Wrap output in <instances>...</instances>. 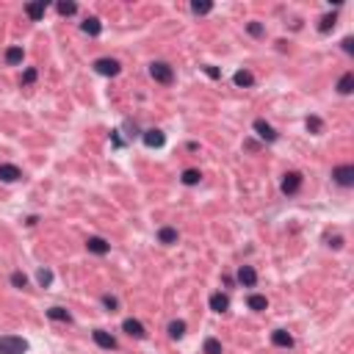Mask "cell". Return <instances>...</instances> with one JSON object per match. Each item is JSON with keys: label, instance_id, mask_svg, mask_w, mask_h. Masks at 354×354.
<instances>
[{"label": "cell", "instance_id": "7c38bea8", "mask_svg": "<svg viewBox=\"0 0 354 354\" xmlns=\"http://www.w3.org/2000/svg\"><path fill=\"white\" fill-rule=\"evenodd\" d=\"M238 282H241L244 288H255L257 285V271L252 269V266H241V269H238Z\"/></svg>", "mask_w": 354, "mask_h": 354}, {"label": "cell", "instance_id": "9c48e42d", "mask_svg": "<svg viewBox=\"0 0 354 354\" xmlns=\"http://www.w3.org/2000/svg\"><path fill=\"white\" fill-rule=\"evenodd\" d=\"M86 249L92 252V255H97V257H103L111 252V244L105 241V238H100V235H92V238H86Z\"/></svg>", "mask_w": 354, "mask_h": 354}, {"label": "cell", "instance_id": "7a4b0ae2", "mask_svg": "<svg viewBox=\"0 0 354 354\" xmlns=\"http://www.w3.org/2000/svg\"><path fill=\"white\" fill-rule=\"evenodd\" d=\"M28 340L19 335H0V354H25Z\"/></svg>", "mask_w": 354, "mask_h": 354}, {"label": "cell", "instance_id": "cb8c5ba5", "mask_svg": "<svg viewBox=\"0 0 354 354\" xmlns=\"http://www.w3.org/2000/svg\"><path fill=\"white\" fill-rule=\"evenodd\" d=\"M338 92H340V94H351V92H354V75H351V72H346L343 78L338 80Z\"/></svg>", "mask_w": 354, "mask_h": 354}, {"label": "cell", "instance_id": "8d00e7d4", "mask_svg": "<svg viewBox=\"0 0 354 354\" xmlns=\"http://www.w3.org/2000/svg\"><path fill=\"white\" fill-rule=\"evenodd\" d=\"M329 247L340 249V247H343V238H340V235H335V238H332V241H329Z\"/></svg>", "mask_w": 354, "mask_h": 354}, {"label": "cell", "instance_id": "9a60e30c", "mask_svg": "<svg viewBox=\"0 0 354 354\" xmlns=\"http://www.w3.org/2000/svg\"><path fill=\"white\" fill-rule=\"evenodd\" d=\"M80 31L88 33V36H100V33H103V23H100V17H86L83 23H80Z\"/></svg>", "mask_w": 354, "mask_h": 354}, {"label": "cell", "instance_id": "d4e9b609", "mask_svg": "<svg viewBox=\"0 0 354 354\" xmlns=\"http://www.w3.org/2000/svg\"><path fill=\"white\" fill-rule=\"evenodd\" d=\"M335 23H338V14H324L321 23H318V33H329L335 28Z\"/></svg>", "mask_w": 354, "mask_h": 354}, {"label": "cell", "instance_id": "5bb4252c", "mask_svg": "<svg viewBox=\"0 0 354 354\" xmlns=\"http://www.w3.org/2000/svg\"><path fill=\"white\" fill-rule=\"evenodd\" d=\"M208 304H210V310H213V313H227V310H230V299H227V294H210Z\"/></svg>", "mask_w": 354, "mask_h": 354}, {"label": "cell", "instance_id": "ba28073f", "mask_svg": "<svg viewBox=\"0 0 354 354\" xmlns=\"http://www.w3.org/2000/svg\"><path fill=\"white\" fill-rule=\"evenodd\" d=\"M92 338H94V343H97L100 349H105V351H114V349H117V338H114L108 329H94Z\"/></svg>", "mask_w": 354, "mask_h": 354}, {"label": "cell", "instance_id": "5b68a950", "mask_svg": "<svg viewBox=\"0 0 354 354\" xmlns=\"http://www.w3.org/2000/svg\"><path fill=\"white\" fill-rule=\"evenodd\" d=\"M332 180L343 188H351L354 186V166L351 163H343V166H335L332 169Z\"/></svg>", "mask_w": 354, "mask_h": 354}, {"label": "cell", "instance_id": "277c9868", "mask_svg": "<svg viewBox=\"0 0 354 354\" xmlns=\"http://www.w3.org/2000/svg\"><path fill=\"white\" fill-rule=\"evenodd\" d=\"M94 72H97V75H105V78H117V75L122 72V64H119V61L117 58H97V61H94Z\"/></svg>", "mask_w": 354, "mask_h": 354}, {"label": "cell", "instance_id": "4dcf8cb0", "mask_svg": "<svg viewBox=\"0 0 354 354\" xmlns=\"http://www.w3.org/2000/svg\"><path fill=\"white\" fill-rule=\"evenodd\" d=\"M56 9H58V14H61V17H72L75 11H78V6H75V3H58Z\"/></svg>", "mask_w": 354, "mask_h": 354}, {"label": "cell", "instance_id": "e0dca14e", "mask_svg": "<svg viewBox=\"0 0 354 354\" xmlns=\"http://www.w3.org/2000/svg\"><path fill=\"white\" fill-rule=\"evenodd\" d=\"M233 83H235L238 88H249V86H255V75H252L249 70H238V72L233 75Z\"/></svg>", "mask_w": 354, "mask_h": 354}, {"label": "cell", "instance_id": "44dd1931", "mask_svg": "<svg viewBox=\"0 0 354 354\" xmlns=\"http://www.w3.org/2000/svg\"><path fill=\"white\" fill-rule=\"evenodd\" d=\"M47 318H50V321H67V324L72 321L70 310H67V307H58V304H56V307H50V310H47Z\"/></svg>", "mask_w": 354, "mask_h": 354}, {"label": "cell", "instance_id": "d6986e66", "mask_svg": "<svg viewBox=\"0 0 354 354\" xmlns=\"http://www.w3.org/2000/svg\"><path fill=\"white\" fill-rule=\"evenodd\" d=\"M177 238H180V233H177L174 227H161L158 230V244H163V247H172V244H177Z\"/></svg>", "mask_w": 354, "mask_h": 354}, {"label": "cell", "instance_id": "1f68e13d", "mask_svg": "<svg viewBox=\"0 0 354 354\" xmlns=\"http://www.w3.org/2000/svg\"><path fill=\"white\" fill-rule=\"evenodd\" d=\"M36 78H39V72L33 70V67H28V70L23 72V83L25 86H31V83H36Z\"/></svg>", "mask_w": 354, "mask_h": 354}, {"label": "cell", "instance_id": "8992f818", "mask_svg": "<svg viewBox=\"0 0 354 354\" xmlns=\"http://www.w3.org/2000/svg\"><path fill=\"white\" fill-rule=\"evenodd\" d=\"M252 130L257 133V139L269 141V144H274V141L280 139V133H277V130H274V127H271L266 119H255V125H252Z\"/></svg>", "mask_w": 354, "mask_h": 354}, {"label": "cell", "instance_id": "f546056e", "mask_svg": "<svg viewBox=\"0 0 354 354\" xmlns=\"http://www.w3.org/2000/svg\"><path fill=\"white\" fill-rule=\"evenodd\" d=\"M103 307H105L108 313H117V310H119V299L111 296V294H105V296H103Z\"/></svg>", "mask_w": 354, "mask_h": 354}, {"label": "cell", "instance_id": "30bf717a", "mask_svg": "<svg viewBox=\"0 0 354 354\" xmlns=\"http://www.w3.org/2000/svg\"><path fill=\"white\" fill-rule=\"evenodd\" d=\"M23 169L14 166V163H0V180L3 183H17V180H23Z\"/></svg>", "mask_w": 354, "mask_h": 354}, {"label": "cell", "instance_id": "484cf974", "mask_svg": "<svg viewBox=\"0 0 354 354\" xmlns=\"http://www.w3.org/2000/svg\"><path fill=\"white\" fill-rule=\"evenodd\" d=\"M9 280H11V285H14L17 291H25V288H28V277H25L23 271H11Z\"/></svg>", "mask_w": 354, "mask_h": 354}, {"label": "cell", "instance_id": "7402d4cb", "mask_svg": "<svg viewBox=\"0 0 354 354\" xmlns=\"http://www.w3.org/2000/svg\"><path fill=\"white\" fill-rule=\"evenodd\" d=\"M186 329H188V326H186V321H180V318L166 326V332H169V338H172V340H180L183 335H186Z\"/></svg>", "mask_w": 354, "mask_h": 354}, {"label": "cell", "instance_id": "6da1fadb", "mask_svg": "<svg viewBox=\"0 0 354 354\" xmlns=\"http://www.w3.org/2000/svg\"><path fill=\"white\" fill-rule=\"evenodd\" d=\"M149 78H152L155 83L172 86L174 83V70L166 64V61H152V64H149Z\"/></svg>", "mask_w": 354, "mask_h": 354}, {"label": "cell", "instance_id": "ffe728a7", "mask_svg": "<svg viewBox=\"0 0 354 354\" xmlns=\"http://www.w3.org/2000/svg\"><path fill=\"white\" fill-rule=\"evenodd\" d=\"M23 58H25V53H23V47H9L6 50V64L9 67H17V64H23Z\"/></svg>", "mask_w": 354, "mask_h": 354}, {"label": "cell", "instance_id": "3957f363", "mask_svg": "<svg viewBox=\"0 0 354 354\" xmlns=\"http://www.w3.org/2000/svg\"><path fill=\"white\" fill-rule=\"evenodd\" d=\"M302 183H304V177L299 174V172H285L282 180H280V191L285 196H294V194L302 191Z\"/></svg>", "mask_w": 354, "mask_h": 354}, {"label": "cell", "instance_id": "8fae6325", "mask_svg": "<svg viewBox=\"0 0 354 354\" xmlns=\"http://www.w3.org/2000/svg\"><path fill=\"white\" fill-rule=\"evenodd\" d=\"M144 144L149 147V149H158V147H163V141H166V136H163V130H158V127H149V130H144Z\"/></svg>", "mask_w": 354, "mask_h": 354}, {"label": "cell", "instance_id": "836d02e7", "mask_svg": "<svg viewBox=\"0 0 354 354\" xmlns=\"http://www.w3.org/2000/svg\"><path fill=\"white\" fill-rule=\"evenodd\" d=\"M191 11L194 14H208V11H213V3H191Z\"/></svg>", "mask_w": 354, "mask_h": 354}, {"label": "cell", "instance_id": "d6a6232c", "mask_svg": "<svg viewBox=\"0 0 354 354\" xmlns=\"http://www.w3.org/2000/svg\"><path fill=\"white\" fill-rule=\"evenodd\" d=\"M247 33H249V36H255V39H260L266 31H263L260 23H249V25H247Z\"/></svg>", "mask_w": 354, "mask_h": 354}, {"label": "cell", "instance_id": "f1b7e54d", "mask_svg": "<svg viewBox=\"0 0 354 354\" xmlns=\"http://www.w3.org/2000/svg\"><path fill=\"white\" fill-rule=\"evenodd\" d=\"M304 127H307L310 133H316V136H318V133L324 130V122L318 119V117H307V122H304Z\"/></svg>", "mask_w": 354, "mask_h": 354}, {"label": "cell", "instance_id": "603a6c76", "mask_svg": "<svg viewBox=\"0 0 354 354\" xmlns=\"http://www.w3.org/2000/svg\"><path fill=\"white\" fill-rule=\"evenodd\" d=\"M180 180H183V186H200V180H202V172H200V169H186Z\"/></svg>", "mask_w": 354, "mask_h": 354}, {"label": "cell", "instance_id": "83f0119b", "mask_svg": "<svg viewBox=\"0 0 354 354\" xmlns=\"http://www.w3.org/2000/svg\"><path fill=\"white\" fill-rule=\"evenodd\" d=\"M36 280H39V285H42V288H50V285H53V271L42 266V269L36 271Z\"/></svg>", "mask_w": 354, "mask_h": 354}, {"label": "cell", "instance_id": "4fadbf2b", "mask_svg": "<svg viewBox=\"0 0 354 354\" xmlns=\"http://www.w3.org/2000/svg\"><path fill=\"white\" fill-rule=\"evenodd\" d=\"M271 343H274L277 349H291V346H294V335H291L288 329H274L271 332Z\"/></svg>", "mask_w": 354, "mask_h": 354}, {"label": "cell", "instance_id": "2e32d148", "mask_svg": "<svg viewBox=\"0 0 354 354\" xmlns=\"http://www.w3.org/2000/svg\"><path fill=\"white\" fill-rule=\"evenodd\" d=\"M45 11H47V3H45V0H36V3H28V6H25V14H28L33 23H39V19L45 17Z\"/></svg>", "mask_w": 354, "mask_h": 354}, {"label": "cell", "instance_id": "d590c367", "mask_svg": "<svg viewBox=\"0 0 354 354\" xmlns=\"http://www.w3.org/2000/svg\"><path fill=\"white\" fill-rule=\"evenodd\" d=\"M340 45H343V50H346V53H354V39H351V36H346Z\"/></svg>", "mask_w": 354, "mask_h": 354}, {"label": "cell", "instance_id": "ac0fdd59", "mask_svg": "<svg viewBox=\"0 0 354 354\" xmlns=\"http://www.w3.org/2000/svg\"><path fill=\"white\" fill-rule=\"evenodd\" d=\"M247 307H249L252 313H263V310H269V299H266L263 294H252V296L247 299Z\"/></svg>", "mask_w": 354, "mask_h": 354}, {"label": "cell", "instance_id": "4316f807", "mask_svg": "<svg viewBox=\"0 0 354 354\" xmlns=\"http://www.w3.org/2000/svg\"><path fill=\"white\" fill-rule=\"evenodd\" d=\"M202 351H205V354H222V340L205 338V343H202Z\"/></svg>", "mask_w": 354, "mask_h": 354}, {"label": "cell", "instance_id": "52a82bcc", "mask_svg": "<svg viewBox=\"0 0 354 354\" xmlns=\"http://www.w3.org/2000/svg\"><path fill=\"white\" fill-rule=\"evenodd\" d=\"M122 332L130 335V338H136V340H144L147 338V329H144V324H141L139 318H125V321H122Z\"/></svg>", "mask_w": 354, "mask_h": 354}, {"label": "cell", "instance_id": "e575fe53", "mask_svg": "<svg viewBox=\"0 0 354 354\" xmlns=\"http://www.w3.org/2000/svg\"><path fill=\"white\" fill-rule=\"evenodd\" d=\"M202 70H205V75H208V78H213V80H216V78H222V72L216 70V67H210V64H208V67H202Z\"/></svg>", "mask_w": 354, "mask_h": 354}]
</instances>
